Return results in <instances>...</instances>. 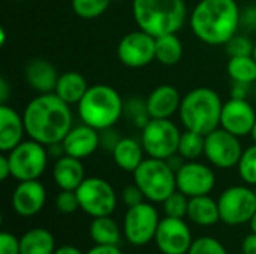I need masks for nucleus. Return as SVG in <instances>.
Instances as JSON below:
<instances>
[{
	"label": "nucleus",
	"mask_w": 256,
	"mask_h": 254,
	"mask_svg": "<svg viewBox=\"0 0 256 254\" xmlns=\"http://www.w3.org/2000/svg\"><path fill=\"white\" fill-rule=\"evenodd\" d=\"M10 94V87L4 78L0 79V103H6Z\"/></svg>",
	"instance_id": "45"
},
{
	"label": "nucleus",
	"mask_w": 256,
	"mask_h": 254,
	"mask_svg": "<svg viewBox=\"0 0 256 254\" xmlns=\"http://www.w3.org/2000/svg\"><path fill=\"white\" fill-rule=\"evenodd\" d=\"M164 211L166 217H174V219H184L188 216V208H189V198L182 193L180 190H176L172 195H170L164 202Z\"/></svg>",
	"instance_id": "33"
},
{
	"label": "nucleus",
	"mask_w": 256,
	"mask_h": 254,
	"mask_svg": "<svg viewBox=\"0 0 256 254\" xmlns=\"http://www.w3.org/2000/svg\"><path fill=\"white\" fill-rule=\"evenodd\" d=\"M81 210L90 217L111 216L117 207V193L104 178L88 177L76 189Z\"/></svg>",
	"instance_id": "9"
},
{
	"label": "nucleus",
	"mask_w": 256,
	"mask_h": 254,
	"mask_svg": "<svg viewBox=\"0 0 256 254\" xmlns=\"http://www.w3.org/2000/svg\"><path fill=\"white\" fill-rule=\"evenodd\" d=\"M124 115H128L141 129L150 121V115L147 112L146 102H141L138 99L124 103Z\"/></svg>",
	"instance_id": "37"
},
{
	"label": "nucleus",
	"mask_w": 256,
	"mask_h": 254,
	"mask_svg": "<svg viewBox=\"0 0 256 254\" xmlns=\"http://www.w3.org/2000/svg\"><path fill=\"white\" fill-rule=\"evenodd\" d=\"M8 154L12 178L16 181L39 180L46 169L50 153L45 145L28 139L18 144Z\"/></svg>",
	"instance_id": "8"
},
{
	"label": "nucleus",
	"mask_w": 256,
	"mask_h": 254,
	"mask_svg": "<svg viewBox=\"0 0 256 254\" xmlns=\"http://www.w3.org/2000/svg\"><path fill=\"white\" fill-rule=\"evenodd\" d=\"M256 123V111L248 99H236L224 102L220 114V127L238 138L250 135Z\"/></svg>",
	"instance_id": "16"
},
{
	"label": "nucleus",
	"mask_w": 256,
	"mask_h": 254,
	"mask_svg": "<svg viewBox=\"0 0 256 254\" xmlns=\"http://www.w3.org/2000/svg\"><path fill=\"white\" fill-rule=\"evenodd\" d=\"M177 190L184 193L188 198L210 195L216 186L214 171L198 160L184 162L182 168L176 172Z\"/></svg>",
	"instance_id": "14"
},
{
	"label": "nucleus",
	"mask_w": 256,
	"mask_h": 254,
	"mask_svg": "<svg viewBox=\"0 0 256 254\" xmlns=\"http://www.w3.org/2000/svg\"><path fill=\"white\" fill-rule=\"evenodd\" d=\"M56 240L48 229L34 228L20 238V254H54Z\"/></svg>",
	"instance_id": "26"
},
{
	"label": "nucleus",
	"mask_w": 256,
	"mask_h": 254,
	"mask_svg": "<svg viewBox=\"0 0 256 254\" xmlns=\"http://www.w3.org/2000/svg\"><path fill=\"white\" fill-rule=\"evenodd\" d=\"M250 136L254 139V144H256V123L255 126H254V129H252V132H250Z\"/></svg>",
	"instance_id": "48"
},
{
	"label": "nucleus",
	"mask_w": 256,
	"mask_h": 254,
	"mask_svg": "<svg viewBox=\"0 0 256 254\" xmlns=\"http://www.w3.org/2000/svg\"><path fill=\"white\" fill-rule=\"evenodd\" d=\"M62 145L64 154L84 160L90 157L93 153H96L98 148H100L99 130L84 123L80 126H74L69 130V133L63 138Z\"/></svg>",
	"instance_id": "18"
},
{
	"label": "nucleus",
	"mask_w": 256,
	"mask_h": 254,
	"mask_svg": "<svg viewBox=\"0 0 256 254\" xmlns=\"http://www.w3.org/2000/svg\"><path fill=\"white\" fill-rule=\"evenodd\" d=\"M99 136H100V148H104V150H106L110 153L112 151V148L120 141V136L117 135V132L114 130V127L100 130L99 132Z\"/></svg>",
	"instance_id": "40"
},
{
	"label": "nucleus",
	"mask_w": 256,
	"mask_h": 254,
	"mask_svg": "<svg viewBox=\"0 0 256 254\" xmlns=\"http://www.w3.org/2000/svg\"><path fill=\"white\" fill-rule=\"evenodd\" d=\"M183 96L170 84L158 85L146 99V108L150 118H171L178 112Z\"/></svg>",
	"instance_id": "19"
},
{
	"label": "nucleus",
	"mask_w": 256,
	"mask_h": 254,
	"mask_svg": "<svg viewBox=\"0 0 256 254\" xmlns=\"http://www.w3.org/2000/svg\"><path fill=\"white\" fill-rule=\"evenodd\" d=\"M132 15L140 30L159 37L183 28L188 7L184 0H132Z\"/></svg>",
	"instance_id": "3"
},
{
	"label": "nucleus",
	"mask_w": 256,
	"mask_h": 254,
	"mask_svg": "<svg viewBox=\"0 0 256 254\" xmlns=\"http://www.w3.org/2000/svg\"><path fill=\"white\" fill-rule=\"evenodd\" d=\"M90 238L94 244L100 246H118L120 243V228L111 216L94 217L90 225Z\"/></svg>",
	"instance_id": "27"
},
{
	"label": "nucleus",
	"mask_w": 256,
	"mask_h": 254,
	"mask_svg": "<svg viewBox=\"0 0 256 254\" xmlns=\"http://www.w3.org/2000/svg\"><path fill=\"white\" fill-rule=\"evenodd\" d=\"M249 85L246 84H238V82H234V87H232V91H231V97H236V99H246L248 97V93H249Z\"/></svg>",
	"instance_id": "44"
},
{
	"label": "nucleus",
	"mask_w": 256,
	"mask_h": 254,
	"mask_svg": "<svg viewBox=\"0 0 256 254\" xmlns=\"http://www.w3.org/2000/svg\"><path fill=\"white\" fill-rule=\"evenodd\" d=\"M88 87L90 85L87 84L84 75L76 70H68L60 73L54 93L68 105H78Z\"/></svg>",
	"instance_id": "24"
},
{
	"label": "nucleus",
	"mask_w": 256,
	"mask_h": 254,
	"mask_svg": "<svg viewBox=\"0 0 256 254\" xmlns=\"http://www.w3.org/2000/svg\"><path fill=\"white\" fill-rule=\"evenodd\" d=\"M76 109L84 124L100 132L118 123L124 115V102L114 87L96 84L88 87L87 93L76 105Z\"/></svg>",
	"instance_id": "5"
},
{
	"label": "nucleus",
	"mask_w": 256,
	"mask_h": 254,
	"mask_svg": "<svg viewBox=\"0 0 256 254\" xmlns=\"http://www.w3.org/2000/svg\"><path fill=\"white\" fill-rule=\"evenodd\" d=\"M226 72L234 82L238 84H255L256 82V60L254 55L246 57H230L226 64Z\"/></svg>",
	"instance_id": "29"
},
{
	"label": "nucleus",
	"mask_w": 256,
	"mask_h": 254,
	"mask_svg": "<svg viewBox=\"0 0 256 254\" xmlns=\"http://www.w3.org/2000/svg\"><path fill=\"white\" fill-rule=\"evenodd\" d=\"M224 102L219 93L210 87H196L182 99L178 117L184 129L204 136L220 127Z\"/></svg>",
	"instance_id": "4"
},
{
	"label": "nucleus",
	"mask_w": 256,
	"mask_h": 254,
	"mask_svg": "<svg viewBox=\"0 0 256 254\" xmlns=\"http://www.w3.org/2000/svg\"><path fill=\"white\" fill-rule=\"evenodd\" d=\"M9 177H12V174H10V165H9L8 154L3 153L0 156V180L2 181H6Z\"/></svg>",
	"instance_id": "43"
},
{
	"label": "nucleus",
	"mask_w": 256,
	"mask_h": 254,
	"mask_svg": "<svg viewBox=\"0 0 256 254\" xmlns=\"http://www.w3.org/2000/svg\"><path fill=\"white\" fill-rule=\"evenodd\" d=\"M182 132L171 118H150L141 129V144L148 157L168 160L178 151Z\"/></svg>",
	"instance_id": "7"
},
{
	"label": "nucleus",
	"mask_w": 256,
	"mask_h": 254,
	"mask_svg": "<svg viewBox=\"0 0 256 254\" xmlns=\"http://www.w3.org/2000/svg\"><path fill=\"white\" fill-rule=\"evenodd\" d=\"M160 219L150 202L128 208L123 220V235L132 246H146L154 240Z\"/></svg>",
	"instance_id": "11"
},
{
	"label": "nucleus",
	"mask_w": 256,
	"mask_h": 254,
	"mask_svg": "<svg viewBox=\"0 0 256 254\" xmlns=\"http://www.w3.org/2000/svg\"><path fill=\"white\" fill-rule=\"evenodd\" d=\"M183 42L177 33L156 37V61L164 66H176L183 57Z\"/></svg>",
	"instance_id": "28"
},
{
	"label": "nucleus",
	"mask_w": 256,
	"mask_h": 254,
	"mask_svg": "<svg viewBox=\"0 0 256 254\" xmlns=\"http://www.w3.org/2000/svg\"><path fill=\"white\" fill-rule=\"evenodd\" d=\"M242 250H243V254H256V234L252 232L243 240Z\"/></svg>",
	"instance_id": "42"
},
{
	"label": "nucleus",
	"mask_w": 256,
	"mask_h": 254,
	"mask_svg": "<svg viewBox=\"0 0 256 254\" xmlns=\"http://www.w3.org/2000/svg\"><path fill=\"white\" fill-rule=\"evenodd\" d=\"M154 241L159 252L164 254H188L194 243L188 223L183 219L166 216L159 223Z\"/></svg>",
	"instance_id": "15"
},
{
	"label": "nucleus",
	"mask_w": 256,
	"mask_h": 254,
	"mask_svg": "<svg viewBox=\"0 0 256 254\" xmlns=\"http://www.w3.org/2000/svg\"><path fill=\"white\" fill-rule=\"evenodd\" d=\"M186 217L198 226L208 228L216 225L218 222H220L218 201H214L208 195L189 198V208Z\"/></svg>",
	"instance_id": "25"
},
{
	"label": "nucleus",
	"mask_w": 256,
	"mask_h": 254,
	"mask_svg": "<svg viewBox=\"0 0 256 254\" xmlns=\"http://www.w3.org/2000/svg\"><path fill=\"white\" fill-rule=\"evenodd\" d=\"M189 24L202 43L225 46L238 33L242 10L237 0H200L189 16Z\"/></svg>",
	"instance_id": "2"
},
{
	"label": "nucleus",
	"mask_w": 256,
	"mask_h": 254,
	"mask_svg": "<svg viewBox=\"0 0 256 254\" xmlns=\"http://www.w3.org/2000/svg\"><path fill=\"white\" fill-rule=\"evenodd\" d=\"M249 225H250V229H252V232H254V234H256V213L254 214L252 220L249 222Z\"/></svg>",
	"instance_id": "47"
},
{
	"label": "nucleus",
	"mask_w": 256,
	"mask_h": 254,
	"mask_svg": "<svg viewBox=\"0 0 256 254\" xmlns=\"http://www.w3.org/2000/svg\"><path fill=\"white\" fill-rule=\"evenodd\" d=\"M255 28H256V19H255Z\"/></svg>",
	"instance_id": "53"
},
{
	"label": "nucleus",
	"mask_w": 256,
	"mask_h": 254,
	"mask_svg": "<svg viewBox=\"0 0 256 254\" xmlns=\"http://www.w3.org/2000/svg\"><path fill=\"white\" fill-rule=\"evenodd\" d=\"M255 97H256V87H255Z\"/></svg>",
	"instance_id": "52"
},
{
	"label": "nucleus",
	"mask_w": 256,
	"mask_h": 254,
	"mask_svg": "<svg viewBox=\"0 0 256 254\" xmlns=\"http://www.w3.org/2000/svg\"><path fill=\"white\" fill-rule=\"evenodd\" d=\"M254 48L255 43H252V40L243 34H236L234 37H231L226 45V54L230 57H246V55H254Z\"/></svg>",
	"instance_id": "34"
},
{
	"label": "nucleus",
	"mask_w": 256,
	"mask_h": 254,
	"mask_svg": "<svg viewBox=\"0 0 256 254\" xmlns=\"http://www.w3.org/2000/svg\"><path fill=\"white\" fill-rule=\"evenodd\" d=\"M112 1H123V0H112Z\"/></svg>",
	"instance_id": "50"
},
{
	"label": "nucleus",
	"mask_w": 256,
	"mask_h": 254,
	"mask_svg": "<svg viewBox=\"0 0 256 254\" xmlns=\"http://www.w3.org/2000/svg\"><path fill=\"white\" fill-rule=\"evenodd\" d=\"M12 1H22V0H12Z\"/></svg>",
	"instance_id": "51"
},
{
	"label": "nucleus",
	"mask_w": 256,
	"mask_h": 254,
	"mask_svg": "<svg viewBox=\"0 0 256 254\" xmlns=\"http://www.w3.org/2000/svg\"><path fill=\"white\" fill-rule=\"evenodd\" d=\"M117 57L126 67H146L156 60V37L140 28L129 31L117 45Z\"/></svg>",
	"instance_id": "13"
},
{
	"label": "nucleus",
	"mask_w": 256,
	"mask_h": 254,
	"mask_svg": "<svg viewBox=\"0 0 256 254\" xmlns=\"http://www.w3.org/2000/svg\"><path fill=\"white\" fill-rule=\"evenodd\" d=\"M22 118L27 136L45 147L60 144L74 127L70 105L63 102L56 93L33 97L27 103Z\"/></svg>",
	"instance_id": "1"
},
{
	"label": "nucleus",
	"mask_w": 256,
	"mask_h": 254,
	"mask_svg": "<svg viewBox=\"0 0 256 254\" xmlns=\"http://www.w3.org/2000/svg\"><path fill=\"white\" fill-rule=\"evenodd\" d=\"M86 178V168L81 159L63 154L56 160L52 180L60 190H76Z\"/></svg>",
	"instance_id": "22"
},
{
	"label": "nucleus",
	"mask_w": 256,
	"mask_h": 254,
	"mask_svg": "<svg viewBox=\"0 0 256 254\" xmlns=\"http://www.w3.org/2000/svg\"><path fill=\"white\" fill-rule=\"evenodd\" d=\"M146 151L141 141L134 138H120L117 145L111 151V157L117 168L124 172H135V169L142 163Z\"/></svg>",
	"instance_id": "23"
},
{
	"label": "nucleus",
	"mask_w": 256,
	"mask_h": 254,
	"mask_svg": "<svg viewBox=\"0 0 256 254\" xmlns=\"http://www.w3.org/2000/svg\"><path fill=\"white\" fill-rule=\"evenodd\" d=\"M46 190L39 180L20 181L12 193V208L21 217L36 216L45 205Z\"/></svg>",
	"instance_id": "17"
},
{
	"label": "nucleus",
	"mask_w": 256,
	"mask_h": 254,
	"mask_svg": "<svg viewBox=\"0 0 256 254\" xmlns=\"http://www.w3.org/2000/svg\"><path fill=\"white\" fill-rule=\"evenodd\" d=\"M26 126L22 115L12 106L0 103V151L9 153L24 141Z\"/></svg>",
	"instance_id": "21"
},
{
	"label": "nucleus",
	"mask_w": 256,
	"mask_h": 254,
	"mask_svg": "<svg viewBox=\"0 0 256 254\" xmlns=\"http://www.w3.org/2000/svg\"><path fill=\"white\" fill-rule=\"evenodd\" d=\"M254 58L256 60V43H255V48H254Z\"/></svg>",
	"instance_id": "49"
},
{
	"label": "nucleus",
	"mask_w": 256,
	"mask_h": 254,
	"mask_svg": "<svg viewBox=\"0 0 256 254\" xmlns=\"http://www.w3.org/2000/svg\"><path fill=\"white\" fill-rule=\"evenodd\" d=\"M243 151L244 148L240 138L222 127H218L206 136L204 156L213 166L219 169L236 168L242 159Z\"/></svg>",
	"instance_id": "12"
},
{
	"label": "nucleus",
	"mask_w": 256,
	"mask_h": 254,
	"mask_svg": "<svg viewBox=\"0 0 256 254\" xmlns=\"http://www.w3.org/2000/svg\"><path fill=\"white\" fill-rule=\"evenodd\" d=\"M86 254H123L122 250L117 246H100V244H94V247H92Z\"/></svg>",
	"instance_id": "41"
},
{
	"label": "nucleus",
	"mask_w": 256,
	"mask_h": 254,
	"mask_svg": "<svg viewBox=\"0 0 256 254\" xmlns=\"http://www.w3.org/2000/svg\"><path fill=\"white\" fill-rule=\"evenodd\" d=\"M144 199H146V196H144L142 190H141L135 183L126 186V187L123 189V192H122V201H123V204H124L128 208L136 207V205L142 204Z\"/></svg>",
	"instance_id": "38"
},
{
	"label": "nucleus",
	"mask_w": 256,
	"mask_h": 254,
	"mask_svg": "<svg viewBox=\"0 0 256 254\" xmlns=\"http://www.w3.org/2000/svg\"><path fill=\"white\" fill-rule=\"evenodd\" d=\"M134 183L142 190L148 202L162 204L177 190L176 171L166 160L147 157L134 172Z\"/></svg>",
	"instance_id": "6"
},
{
	"label": "nucleus",
	"mask_w": 256,
	"mask_h": 254,
	"mask_svg": "<svg viewBox=\"0 0 256 254\" xmlns=\"http://www.w3.org/2000/svg\"><path fill=\"white\" fill-rule=\"evenodd\" d=\"M60 73L54 64L45 58L36 57L27 61L24 67V79L28 87L38 94L54 93Z\"/></svg>",
	"instance_id": "20"
},
{
	"label": "nucleus",
	"mask_w": 256,
	"mask_h": 254,
	"mask_svg": "<svg viewBox=\"0 0 256 254\" xmlns=\"http://www.w3.org/2000/svg\"><path fill=\"white\" fill-rule=\"evenodd\" d=\"M240 178L248 186H256V144L248 147L237 165Z\"/></svg>",
	"instance_id": "32"
},
{
	"label": "nucleus",
	"mask_w": 256,
	"mask_h": 254,
	"mask_svg": "<svg viewBox=\"0 0 256 254\" xmlns=\"http://www.w3.org/2000/svg\"><path fill=\"white\" fill-rule=\"evenodd\" d=\"M188 254H228L220 241L212 237H202L192 243Z\"/></svg>",
	"instance_id": "35"
},
{
	"label": "nucleus",
	"mask_w": 256,
	"mask_h": 254,
	"mask_svg": "<svg viewBox=\"0 0 256 254\" xmlns=\"http://www.w3.org/2000/svg\"><path fill=\"white\" fill-rule=\"evenodd\" d=\"M112 0H70L72 10L82 19H94L102 16Z\"/></svg>",
	"instance_id": "31"
},
{
	"label": "nucleus",
	"mask_w": 256,
	"mask_h": 254,
	"mask_svg": "<svg viewBox=\"0 0 256 254\" xmlns=\"http://www.w3.org/2000/svg\"><path fill=\"white\" fill-rule=\"evenodd\" d=\"M0 254H20V238L3 231L0 234Z\"/></svg>",
	"instance_id": "39"
},
{
	"label": "nucleus",
	"mask_w": 256,
	"mask_h": 254,
	"mask_svg": "<svg viewBox=\"0 0 256 254\" xmlns=\"http://www.w3.org/2000/svg\"><path fill=\"white\" fill-rule=\"evenodd\" d=\"M220 222L228 226L249 223L256 213V193L248 186H232L218 199Z\"/></svg>",
	"instance_id": "10"
},
{
	"label": "nucleus",
	"mask_w": 256,
	"mask_h": 254,
	"mask_svg": "<svg viewBox=\"0 0 256 254\" xmlns=\"http://www.w3.org/2000/svg\"><path fill=\"white\" fill-rule=\"evenodd\" d=\"M54 205L56 210L62 214H74L81 210L76 190H60L56 196Z\"/></svg>",
	"instance_id": "36"
},
{
	"label": "nucleus",
	"mask_w": 256,
	"mask_h": 254,
	"mask_svg": "<svg viewBox=\"0 0 256 254\" xmlns=\"http://www.w3.org/2000/svg\"><path fill=\"white\" fill-rule=\"evenodd\" d=\"M206 150V136L194 132V130H188L184 129V132H182L180 136V144H178V151L177 154L184 159L186 162L190 160H198Z\"/></svg>",
	"instance_id": "30"
},
{
	"label": "nucleus",
	"mask_w": 256,
	"mask_h": 254,
	"mask_svg": "<svg viewBox=\"0 0 256 254\" xmlns=\"http://www.w3.org/2000/svg\"><path fill=\"white\" fill-rule=\"evenodd\" d=\"M54 254H84L78 247L74 246H62L58 249H56Z\"/></svg>",
	"instance_id": "46"
},
{
	"label": "nucleus",
	"mask_w": 256,
	"mask_h": 254,
	"mask_svg": "<svg viewBox=\"0 0 256 254\" xmlns=\"http://www.w3.org/2000/svg\"><path fill=\"white\" fill-rule=\"evenodd\" d=\"M255 1H256V0H255Z\"/></svg>",
	"instance_id": "54"
}]
</instances>
